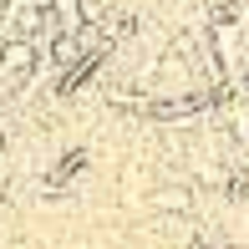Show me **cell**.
I'll list each match as a JSON object with an SVG mask.
<instances>
[{
  "label": "cell",
  "mask_w": 249,
  "mask_h": 249,
  "mask_svg": "<svg viewBox=\"0 0 249 249\" xmlns=\"http://www.w3.org/2000/svg\"><path fill=\"white\" fill-rule=\"evenodd\" d=\"M153 203L163 213H188V209H194V194H188V183H163L153 194Z\"/></svg>",
  "instance_id": "6da1fadb"
}]
</instances>
